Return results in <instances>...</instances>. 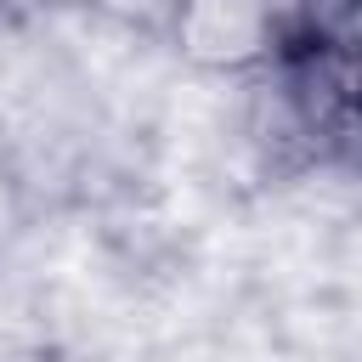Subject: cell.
Returning a JSON list of instances; mask_svg holds the SVG:
<instances>
[{
    "label": "cell",
    "instance_id": "cell-1",
    "mask_svg": "<svg viewBox=\"0 0 362 362\" xmlns=\"http://www.w3.org/2000/svg\"><path fill=\"white\" fill-rule=\"evenodd\" d=\"M288 11L277 0H181L164 45L181 68L209 79H249L288 45Z\"/></svg>",
    "mask_w": 362,
    "mask_h": 362
},
{
    "label": "cell",
    "instance_id": "cell-3",
    "mask_svg": "<svg viewBox=\"0 0 362 362\" xmlns=\"http://www.w3.org/2000/svg\"><path fill=\"white\" fill-rule=\"evenodd\" d=\"M23 221H28V192H23L17 170H11V158L0 153V249L23 232Z\"/></svg>",
    "mask_w": 362,
    "mask_h": 362
},
{
    "label": "cell",
    "instance_id": "cell-4",
    "mask_svg": "<svg viewBox=\"0 0 362 362\" xmlns=\"http://www.w3.org/2000/svg\"><path fill=\"white\" fill-rule=\"evenodd\" d=\"M28 6H40V11H74L79 0H28Z\"/></svg>",
    "mask_w": 362,
    "mask_h": 362
},
{
    "label": "cell",
    "instance_id": "cell-2",
    "mask_svg": "<svg viewBox=\"0 0 362 362\" xmlns=\"http://www.w3.org/2000/svg\"><path fill=\"white\" fill-rule=\"evenodd\" d=\"M79 6L96 11V17H107V23H119V28H136V34H158L164 40V28H170V17H175L181 0H79Z\"/></svg>",
    "mask_w": 362,
    "mask_h": 362
}]
</instances>
